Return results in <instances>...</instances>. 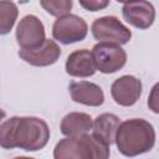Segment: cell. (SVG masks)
<instances>
[{
    "instance_id": "cell-20",
    "label": "cell",
    "mask_w": 159,
    "mask_h": 159,
    "mask_svg": "<svg viewBox=\"0 0 159 159\" xmlns=\"http://www.w3.org/2000/svg\"><path fill=\"white\" fill-rule=\"evenodd\" d=\"M118 2H123V4H127V2H130V1H135V0H117Z\"/></svg>"
},
{
    "instance_id": "cell-18",
    "label": "cell",
    "mask_w": 159,
    "mask_h": 159,
    "mask_svg": "<svg viewBox=\"0 0 159 159\" xmlns=\"http://www.w3.org/2000/svg\"><path fill=\"white\" fill-rule=\"evenodd\" d=\"M148 107L154 112L158 113V84H154V87L152 88V92L148 97Z\"/></svg>"
},
{
    "instance_id": "cell-12",
    "label": "cell",
    "mask_w": 159,
    "mask_h": 159,
    "mask_svg": "<svg viewBox=\"0 0 159 159\" xmlns=\"http://www.w3.org/2000/svg\"><path fill=\"white\" fill-rule=\"evenodd\" d=\"M65 68L67 75L81 78L91 77L97 71L93 55L87 48H81L71 52L66 60Z\"/></svg>"
},
{
    "instance_id": "cell-15",
    "label": "cell",
    "mask_w": 159,
    "mask_h": 159,
    "mask_svg": "<svg viewBox=\"0 0 159 159\" xmlns=\"http://www.w3.org/2000/svg\"><path fill=\"white\" fill-rule=\"evenodd\" d=\"M19 16V9L11 0H0V35H7Z\"/></svg>"
},
{
    "instance_id": "cell-9",
    "label": "cell",
    "mask_w": 159,
    "mask_h": 159,
    "mask_svg": "<svg viewBox=\"0 0 159 159\" xmlns=\"http://www.w3.org/2000/svg\"><path fill=\"white\" fill-rule=\"evenodd\" d=\"M124 20L139 30L149 29L155 20V9L147 0H135L124 4L122 7Z\"/></svg>"
},
{
    "instance_id": "cell-1",
    "label": "cell",
    "mask_w": 159,
    "mask_h": 159,
    "mask_svg": "<svg viewBox=\"0 0 159 159\" xmlns=\"http://www.w3.org/2000/svg\"><path fill=\"white\" fill-rule=\"evenodd\" d=\"M48 139L50 128L39 117L14 116L0 124V147L4 149L37 152L46 147Z\"/></svg>"
},
{
    "instance_id": "cell-17",
    "label": "cell",
    "mask_w": 159,
    "mask_h": 159,
    "mask_svg": "<svg viewBox=\"0 0 159 159\" xmlns=\"http://www.w3.org/2000/svg\"><path fill=\"white\" fill-rule=\"evenodd\" d=\"M78 1L84 10L92 11V12L106 9L111 2V0H78Z\"/></svg>"
},
{
    "instance_id": "cell-3",
    "label": "cell",
    "mask_w": 159,
    "mask_h": 159,
    "mask_svg": "<svg viewBox=\"0 0 159 159\" xmlns=\"http://www.w3.org/2000/svg\"><path fill=\"white\" fill-rule=\"evenodd\" d=\"M108 144L93 134H82L61 139L53 149L55 159H107L111 155Z\"/></svg>"
},
{
    "instance_id": "cell-6",
    "label": "cell",
    "mask_w": 159,
    "mask_h": 159,
    "mask_svg": "<svg viewBox=\"0 0 159 159\" xmlns=\"http://www.w3.org/2000/svg\"><path fill=\"white\" fill-rule=\"evenodd\" d=\"M87 34V22L75 14L58 16L52 25V37L63 45L80 42L86 39Z\"/></svg>"
},
{
    "instance_id": "cell-13",
    "label": "cell",
    "mask_w": 159,
    "mask_h": 159,
    "mask_svg": "<svg viewBox=\"0 0 159 159\" xmlns=\"http://www.w3.org/2000/svg\"><path fill=\"white\" fill-rule=\"evenodd\" d=\"M93 119L89 114L83 112L67 113L60 124L61 133L66 137H77L88 133L92 129Z\"/></svg>"
},
{
    "instance_id": "cell-4",
    "label": "cell",
    "mask_w": 159,
    "mask_h": 159,
    "mask_svg": "<svg viewBox=\"0 0 159 159\" xmlns=\"http://www.w3.org/2000/svg\"><path fill=\"white\" fill-rule=\"evenodd\" d=\"M91 52L93 55L96 68L106 75L119 71L127 63V52L118 43L98 42L93 46Z\"/></svg>"
},
{
    "instance_id": "cell-11",
    "label": "cell",
    "mask_w": 159,
    "mask_h": 159,
    "mask_svg": "<svg viewBox=\"0 0 159 159\" xmlns=\"http://www.w3.org/2000/svg\"><path fill=\"white\" fill-rule=\"evenodd\" d=\"M68 92L73 102L81 103L89 107H99L104 102V93L102 88L88 81L71 82L68 86Z\"/></svg>"
},
{
    "instance_id": "cell-19",
    "label": "cell",
    "mask_w": 159,
    "mask_h": 159,
    "mask_svg": "<svg viewBox=\"0 0 159 159\" xmlns=\"http://www.w3.org/2000/svg\"><path fill=\"white\" fill-rule=\"evenodd\" d=\"M5 116H6V113H5V111H4V109H2L1 107H0V122H1V120H2L4 118H5Z\"/></svg>"
},
{
    "instance_id": "cell-14",
    "label": "cell",
    "mask_w": 159,
    "mask_h": 159,
    "mask_svg": "<svg viewBox=\"0 0 159 159\" xmlns=\"http://www.w3.org/2000/svg\"><path fill=\"white\" fill-rule=\"evenodd\" d=\"M120 123L118 116L113 113H102L97 116L92 123V134L102 139L106 144L111 145L114 143L117 128Z\"/></svg>"
},
{
    "instance_id": "cell-5",
    "label": "cell",
    "mask_w": 159,
    "mask_h": 159,
    "mask_svg": "<svg viewBox=\"0 0 159 159\" xmlns=\"http://www.w3.org/2000/svg\"><path fill=\"white\" fill-rule=\"evenodd\" d=\"M92 35L99 42H113L125 45L132 39V31L116 16H102L96 19L91 26Z\"/></svg>"
},
{
    "instance_id": "cell-16",
    "label": "cell",
    "mask_w": 159,
    "mask_h": 159,
    "mask_svg": "<svg viewBox=\"0 0 159 159\" xmlns=\"http://www.w3.org/2000/svg\"><path fill=\"white\" fill-rule=\"evenodd\" d=\"M40 5L46 12L58 17L70 14L73 2L72 0H40Z\"/></svg>"
},
{
    "instance_id": "cell-8",
    "label": "cell",
    "mask_w": 159,
    "mask_h": 159,
    "mask_svg": "<svg viewBox=\"0 0 159 159\" xmlns=\"http://www.w3.org/2000/svg\"><path fill=\"white\" fill-rule=\"evenodd\" d=\"M142 81L132 75H124L117 78L111 86V96L114 102L123 107H130L138 102L142 96Z\"/></svg>"
},
{
    "instance_id": "cell-10",
    "label": "cell",
    "mask_w": 159,
    "mask_h": 159,
    "mask_svg": "<svg viewBox=\"0 0 159 159\" xmlns=\"http://www.w3.org/2000/svg\"><path fill=\"white\" fill-rule=\"evenodd\" d=\"M19 57L24 60L26 63L36 67H46L51 66L61 56V47L53 41L46 39L42 45L31 50H19Z\"/></svg>"
},
{
    "instance_id": "cell-7",
    "label": "cell",
    "mask_w": 159,
    "mask_h": 159,
    "mask_svg": "<svg viewBox=\"0 0 159 159\" xmlns=\"http://www.w3.org/2000/svg\"><path fill=\"white\" fill-rule=\"evenodd\" d=\"M16 42L21 50L36 48L46 40L45 26L35 15H25L16 27Z\"/></svg>"
},
{
    "instance_id": "cell-2",
    "label": "cell",
    "mask_w": 159,
    "mask_h": 159,
    "mask_svg": "<svg viewBox=\"0 0 159 159\" xmlns=\"http://www.w3.org/2000/svg\"><path fill=\"white\" fill-rule=\"evenodd\" d=\"M155 129L143 118H132L120 122L114 143L124 157H137L153 149L155 144Z\"/></svg>"
}]
</instances>
